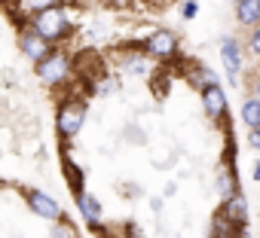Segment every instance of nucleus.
I'll list each match as a JSON object with an SVG mask.
<instances>
[{"instance_id": "6e6552de", "label": "nucleus", "mask_w": 260, "mask_h": 238, "mask_svg": "<svg viewBox=\"0 0 260 238\" xmlns=\"http://www.w3.org/2000/svg\"><path fill=\"white\" fill-rule=\"evenodd\" d=\"M205 107L211 110V116H220V113H223V92H220L217 86H211V89L205 92Z\"/></svg>"}, {"instance_id": "7ed1b4c3", "label": "nucleus", "mask_w": 260, "mask_h": 238, "mask_svg": "<svg viewBox=\"0 0 260 238\" xmlns=\"http://www.w3.org/2000/svg\"><path fill=\"white\" fill-rule=\"evenodd\" d=\"M80 123H83V107H77V104H64V107H61V116H58L61 132H64V135H74V132L80 129Z\"/></svg>"}, {"instance_id": "0eeeda50", "label": "nucleus", "mask_w": 260, "mask_h": 238, "mask_svg": "<svg viewBox=\"0 0 260 238\" xmlns=\"http://www.w3.org/2000/svg\"><path fill=\"white\" fill-rule=\"evenodd\" d=\"M257 16H260V4H257V0H239V19L245 25H254Z\"/></svg>"}, {"instance_id": "423d86ee", "label": "nucleus", "mask_w": 260, "mask_h": 238, "mask_svg": "<svg viewBox=\"0 0 260 238\" xmlns=\"http://www.w3.org/2000/svg\"><path fill=\"white\" fill-rule=\"evenodd\" d=\"M22 49H25V52H28L31 58H37V61L49 55V46H46V40H40L37 34H28V37L22 40Z\"/></svg>"}, {"instance_id": "9d476101", "label": "nucleus", "mask_w": 260, "mask_h": 238, "mask_svg": "<svg viewBox=\"0 0 260 238\" xmlns=\"http://www.w3.org/2000/svg\"><path fill=\"white\" fill-rule=\"evenodd\" d=\"M77 70H80V76L86 80L89 73H95V70H98V58H95L92 52H83V55L77 58Z\"/></svg>"}, {"instance_id": "4468645a", "label": "nucleus", "mask_w": 260, "mask_h": 238, "mask_svg": "<svg viewBox=\"0 0 260 238\" xmlns=\"http://www.w3.org/2000/svg\"><path fill=\"white\" fill-rule=\"evenodd\" d=\"M233 229H236V226H233V223L220 214V217H217V223H214V238H223V235H230Z\"/></svg>"}, {"instance_id": "39448f33", "label": "nucleus", "mask_w": 260, "mask_h": 238, "mask_svg": "<svg viewBox=\"0 0 260 238\" xmlns=\"http://www.w3.org/2000/svg\"><path fill=\"white\" fill-rule=\"evenodd\" d=\"M147 49H150L153 55H169V52H175V37H172V34H166V31H156V34L150 37Z\"/></svg>"}, {"instance_id": "dca6fc26", "label": "nucleus", "mask_w": 260, "mask_h": 238, "mask_svg": "<svg viewBox=\"0 0 260 238\" xmlns=\"http://www.w3.org/2000/svg\"><path fill=\"white\" fill-rule=\"evenodd\" d=\"M184 16L193 19V16H196V4H184Z\"/></svg>"}, {"instance_id": "f257e3e1", "label": "nucleus", "mask_w": 260, "mask_h": 238, "mask_svg": "<svg viewBox=\"0 0 260 238\" xmlns=\"http://www.w3.org/2000/svg\"><path fill=\"white\" fill-rule=\"evenodd\" d=\"M34 28H37V37L40 40H55V37L68 34V19H64V13L58 7H46L43 13H37Z\"/></svg>"}, {"instance_id": "2eb2a0df", "label": "nucleus", "mask_w": 260, "mask_h": 238, "mask_svg": "<svg viewBox=\"0 0 260 238\" xmlns=\"http://www.w3.org/2000/svg\"><path fill=\"white\" fill-rule=\"evenodd\" d=\"M68 174H71V186H74V189H80V180H83V174H80V168L68 162Z\"/></svg>"}, {"instance_id": "f3484780", "label": "nucleus", "mask_w": 260, "mask_h": 238, "mask_svg": "<svg viewBox=\"0 0 260 238\" xmlns=\"http://www.w3.org/2000/svg\"><path fill=\"white\" fill-rule=\"evenodd\" d=\"M55 238H71V232H68V229H61V226H58V229H55Z\"/></svg>"}, {"instance_id": "f03ea898", "label": "nucleus", "mask_w": 260, "mask_h": 238, "mask_svg": "<svg viewBox=\"0 0 260 238\" xmlns=\"http://www.w3.org/2000/svg\"><path fill=\"white\" fill-rule=\"evenodd\" d=\"M64 70H68L64 55H46V58H40V61H37V73H40L43 80H49V83L61 80V76H64Z\"/></svg>"}, {"instance_id": "9b49d317", "label": "nucleus", "mask_w": 260, "mask_h": 238, "mask_svg": "<svg viewBox=\"0 0 260 238\" xmlns=\"http://www.w3.org/2000/svg\"><path fill=\"white\" fill-rule=\"evenodd\" d=\"M242 113H245V123H248L251 129H257V126H260V104H257V101H248Z\"/></svg>"}, {"instance_id": "20e7f679", "label": "nucleus", "mask_w": 260, "mask_h": 238, "mask_svg": "<svg viewBox=\"0 0 260 238\" xmlns=\"http://www.w3.org/2000/svg\"><path fill=\"white\" fill-rule=\"evenodd\" d=\"M223 64H226V73H230L233 83H236V73H239V64H242V58H239V43H236V40H223Z\"/></svg>"}, {"instance_id": "f8f14e48", "label": "nucleus", "mask_w": 260, "mask_h": 238, "mask_svg": "<svg viewBox=\"0 0 260 238\" xmlns=\"http://www.w3.org/2000/svg\"><path fill=\"white\" fill-rule=\"evenodd\" d=\"M226 214L242 220V217H245V199H242V195H233V199L226 202Z\"/></svg>"}, {"instance_id": "1a4fd4ad", "label": "nucleus", "mask_w": 260, "mask_h": 238, "mask_svg": "<svg viewBox=\"0 0 260 238\" xmlns=\"http://www.w3.org/2000/svg\"><path fill=\"white\" fill-rule=\"evenodd\" d=\"M34 211L43 214V217H55V214H58V205H55L49 195H40V192H37V195H34Z\"/></svg>"}, {"instance_id": "ddd939ff", "label": "nucleus", "mask_w": 260, "mask_h": 238, "mask_svg": "<svg viewBox=\"0 0 260 238\" xmlns=\"http://www.w3.org/2000/svg\"><path fill=\"white\" fill-rule=\"evenodd\" d=\"M80 208H83V214H86V217H92V220H98V214H101L98 202H95V199H89V195H83V199H80Z\"/></svg>"}]
</instances>
